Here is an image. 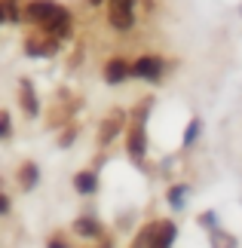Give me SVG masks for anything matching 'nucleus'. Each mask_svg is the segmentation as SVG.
<instances>
[{
  "instance_id": "f257e3e1",
  "label": "nucleus",
  "mask_w": 242,
  "mask_h": 248,
  "mask_svg": "<svg viewBox=\"0 0 242 248\" xmlns=\"http://www.w3.org/2000/svg\"><path fill=\"white\" fill-rule=\"evenodd\" d=\"M25 18L34 25H43L46 34L52 37H67L71 34V13L52 0H31L25 6Z\"/></svg>"
},
{
  "instance_id": "6e6552de",
  "label": "nucleus",
  "mask_w": 242,
  "mask_h": 248,
  "mask_svg": "<svg viewBox=\"0 0 242 248\" xmlns=\"http://www.w3.org/2000/svg\"><path fill=\"white\" fill-rule=\"evenodd\" d=\"M18 101H22V108H25L28 117H37V113H40V104H37V92H34V86L28 83V80L18 83Z\"/></svg>"
},
{
  "instance_id": "f8f14e48",
  "label": "nucleus",
  "mask_w": 242,
  "mask_h": 248,
  "mask_svg": "<svg viewBox=\"0 0 242 248\" xmlns=\"http://www.w3.org/2000/svg\"><path fill=\"white\" fill-rule=\"evenodd\" d=\"M18 184H22L25 190H31L37 184V166L34 163H25L22 166V171H18Z\"/></svg>"
},
{
  "instance_id": "ddd939ff",
  "label": "nucleus",
  "mask_w": 242,
  "mask_h": 248,
  "mask_svg": "<svg viewBox=\"0 0 242 248\" xmlns=\"http://www.w3.org/2000/svg\"><path fill=\"white\" fill-rule=\"evenodd\" d=\"M211 248H236V236L224 230H211Z\"/></svg>"
},
{
  "instance_id": "aec40b11",
  "label": "nucleus",
  "mask_w": 242,
  "mask_h": 248,
  "mask_svg": "<svg viewBox=\"0 0 242 248\" xmlns=\"http://www.w3.org/2000/svg\"><path fill=\"white\" fill-rule=\"evenodd\" d=\"M6 212H9V199L0 193V215H6Z\"/></svg>"
},
{
  "instance_id": "9b49d317",
  "label": "nucleus",
  "mask_w": 242,
  "mask_h": 248,
  "mask_svg": "<svg viewBox=\"0 0 242 248\" xmlns=\"http://www.w3.org/2000/svg\"><path fill=\"white\" fill-rule=\"evenodd\" d=\"M74 230L80 236H101V227H98V221H92V217H77Z\"/></svg>"
},
{
  "instance_id": "7ed1b4c3",
  "label": "nucleus",
  "mask_w": 242,
  "mask_h": 248,
  "mask_svg": "<svg viewBox=\"0 0 242 248\" xmlns=\"http://www.w3.org/2000/svg\"><path fill=\"white\" fill-rule=\"evenodd\" d=\"M178 236V227L162 221V224H153L150 227V236H147V245L144 248H172V242H175Z\"/></svg>"
},
{
  "instance_id": "0eeeda50",
  "label": "nucleus",
  "mask_w": 242,
  "mask_h": 248,
  "mask_svg": "<svg viewBox=\"0 0 242 248\" xmlns=\"http://www.w3.org/2000/svg\"><path fill=\"white\" fill-rule=\"evenodd\" d=\"M129 77H132V64L126 59H111L108 64H104V80H108L111 86H117V83L129 80Z\"/></svg>"
},
{
  "instance_id": "412c9836",
  "label": "nucleus",
  "mask_w": 242,
  "mask_h": 248,
  "mask_svg": "<svg viewBox=\"0 0 242 248\" xmlns=\"http://www.w3.org/2000/svg\"><path fill=\"white\" fill-rule=\"evenodd\" d=\"M6 16H9V13H6V0H0V22H3Z\"/></svg>"
},
{
  "instance_id": "5701e85b",
  "label": "nucleus",
  "mask_w": 242,
  "mask_h": 248,
  "mask_svg": "<svg viewBox=\"0 0 242 248\" xmlns=\"http://www.w3.org/2000/svg\"><path fill=\"white\" fill-rule=\"evenodd\" d=\"M98 239H101V245H98V248H111V239H108V236H98Z\"/></svg>"
},
{
  "instance_id": "dca6fc26",
  "label": "nucleus",
  "mask_w": 242,
  "mask_h": 248,
  "mask_svg": "<svg viewBox=\"0 0 242 248\" xmlns=\"http://www.w3.org/2000/svg\"><path fill=\"white\" fill-rule=\"evenodd\" d=\"M9 129H13V126H9V113H6V110H0V138H6V135H9Z\"/></svg>"
},
{
  "instance_id": "9d476101",
  "label": "nucleus",
  "mask_w": 242,
  "mask_h": 248,
  "mask_svg": "<svg viewBox=\"0 0 242 248\" xmlns=\"http://www.w3.org/2000/svg\"><path fill=\"white\" fill-rule=\"evenodd\" d=\"M74 187L80 190V193H95V187H98V178H95L92 171H80V175L74 178Z\"/></svg>"
},
{
  "instance_id": "f03ea898",
  "label": "nucleus",
  "mask_w": 242,
  "mask_h": 248,
  "mask_svg": "<svg viewBox=\"0 0 242 248\" xmlns=\"http://www.w3.org/2000/svg\"><path fill=\"white\" fill-rule=\"evenodd\" d=\"M108 18L117 31H129L135 25V0H108Z\"/></svg>"
},
{
  "instance_id": "20e7f679",
  "label": "nucleus",
  "mask_w": 242,
  "mask_h": 248,
  "mask_svg": "<svg viewBox=\"0 0 242 248\" xmlns=\"http://www.w3.org/2000/svg\"><path fill=\"white\" fill-rule=\"evenodd\" d=\"M126 150H129L132 159H141L144 150H147V138H144V120H135L129 132H126Z\"/></svg>"
},
{
  "instance_id": "2eb2a0df",
  "label": "nucleus",
  "mask_w": 242,
  "mask_h": 248,
  "mask_svg": "<svg viewBox=\"0 0 242 248\" xmlns=\"http://www.w3.org/2000/svg\"><path fill=\"white\" fill-rule=\"evenodd\" d=\"M196 135H199V120H193L190 126H187V135H184V144L190 147V144H193V138H196Z\"/></svg>"
},
{
  "instance_id": "a211bd4d",
  "label": "nucleus",
  "mask_w": 242,
  "mask_h": 248,
  "mask_svg": "<svg viewBox=\"0 0 242 248\" xmlns=\"http://www.w3.org/2000/svg\"><path fill=\"white\" fill-rule=\"evenodd\" d=\"M199 224H202V227H215V212H206V215H199Z\"/></svg>"
},
{
  "instance_id": "423d86ee",
  "label": "nucleus",
  "mask_w": 242,
  "mask_h": 248,
  "mask_svg": "<svg viewBox=\"0 0 242 248\" xmlns=\"http://www.w3.org/2000/svg\"><path fill=\"white\" fill-rule=\"evenodd\" d=\"M55 49H59V37L46 34V37H31V40H25V52L28 55H55Z\"/></svg>"
},
{
  "instance_id": "4468645a",
  "label": "nucleus",
  "mask_w": 242,
  "mask_h": 248,
  "mask_svg": "<svg viewBox=\"0 0 242 248\" xmlns=\"http://www.w3.org/2000/svg\"><path fill=\"white\" fill-rule=\"evenodd\" d=\"M184 196H187V187H184V184L172 187V190H169V205H172V208H184Z\"/></svg>"
},
{
  "instance_id": "39448f33",
  "label": "nucleus",
  "mask_w": 242,
  "mask_h": 248,
  "mask_svg": "<svg viewBox=\"0 0 242 248\" xmlns=\"http://www.w3.org/2000/svg\"><path fill=\"white\" fill-rule=\"evenodd\" d=\"M132 77H141V80H153V83H157L162 77V59H157V55H141V59L132 64Z\"/></svg>"
},
{
  "instance_id": "4be33fe9",
  "label": "nucleus",
  "mask_w": 242,
  "mask_h": 248,
  "mask_svg": "<svg viewBox=\"0 0 242 248\" xmlns=\"http://www.w3.org/2000/svg\"><path fill=\"white\" fill-rule=\"evenodd\" d=\"M49 248H65V242L62 239H49Z\"/></svg>"
},
{
  "instance_id": "6ab92c4d",
  "label": "nucleus",
  "mask_w": 242,
  "mask_h": 248,
  "mask_svg": "<svg viewBox=\"0 0 242 248\" xmlns=\"http://www.w3.org/2000/svg\"><path fill=\"white\" fill-rule=\"evenodd\" d=\"M74 135H77V129H67L65 135H62V147H67V144H71V141H74Z\"/></svg>"
},
{
  "instance_id": "1a4fd4ad",
  "label": "nucleus",
  "mask_w": 242,
  "mask_h": 248,
  "mask_svg": "<svg viewBox=\"0 0 242 248\" xmlns=\"http://www.w3.org/2000/svg\"><path fill=\"white\" fill-rule=\"evenodd\" d=\"M120 129H123V110H113L111 117L101 123V129H98V141H101V144H111L113 135H117Z\"/></svg>"
},
{
  "instance_id": "f3484780",
  "label": "nucleus",
  "mask_w": 242,
  "mask_h": 248,
  "mask_svg": "<svg viewBox=\"0 0 242 248\" xmlns=\"http://www.w3.org/2000/svg\"><path fill=\"white\" fill-rule=\"evenodd\" d=\"M147 236H150V227H147V230H141V233H138V239L132 242V248H144V245H147Z\"/></svg>"
},
{
  "instance_id": "b1692460",
  "label": "nucleus",
  "mask_w": 242,
  "mask_h": 248,
  "mask_svg": "<svg viewBox=\"0 0 242 248\" xmlns=\"http://www.w3.org/2000/svg\"><path fill=\"white\" fill-rule=\"evenodd\" d=\"M89 3H92V6H101V3H104V0H89Z\"/></svg>"
}]
</instances>
